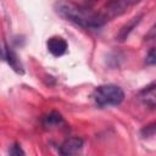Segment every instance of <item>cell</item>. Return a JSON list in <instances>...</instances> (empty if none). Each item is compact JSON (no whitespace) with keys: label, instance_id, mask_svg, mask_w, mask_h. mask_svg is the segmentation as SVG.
I'll return each instance as SVG.
<instances>
[{"label":"cell","instance_id":"obj_3","mask_svg":"<svg viewBox=\"0 0 156 156\" xmlns=\"http://www.w3.org/2000/svg\"><path fill=\"white\" fill-rule=\"evenodd\" d=\"M139 0H111L106 7V18H111V17H116V16H121L122 13H124L128 9H130L132 6H134Z\"/></svg>","mask_w":156,"mask_h":156},{"label":"cell","instance_id":"obj_2","mask_svg":"<svg viewBox=\"0 0 156 156\" xmlns=\"http://www.w3.org/2000/svg\"><path fill=\"white\" fill-rule=\"evenodd\" d=\"M93 100L99 107L118 106L124 100V91L115 84H102L94 89Z\"/></svg>","mask_w":156,"mask_h":156},{"label":"cell","instance_id":"obj_7","mask_svg":"<svg viewBox=\"0 0 156 156\" xmlns=\"http://www.w3.org/2000/svg\"><path fill=\"white\" fill-rule=\"evenodd\" d=\"M41 126L45 129L51 130V129H57V128H61V127L66 126V122H65V119H63V117L61 116L60 112L50 111V112H48L46 115L43 116Z\"/></svg>","mask_w":156,"mask_h":156},{"label":"cell","instance_id":"obj_6","mask_svg":"<svg viewBox=\"0 0 156 156\" xmlns=\"http://www.w3.org/2000/svg\"><path fill=\"white\" fill-rule=\"evenodd\" d=\"M83 139L82 138H78V136H72V138H68L66 139L61 145H60V149H58V152L63 156H69V155H73V154H77L78 151L82 150L83 147Z\"/></svg>","mask_w":156,"mask_h":156},{"label":"cell","instance_id":"obj_5","mask_svg":"<svg viewBox=\"0 0 156 156\" xmlns=\"http://www.w3.org/2000/svg\"><path fill=\"white\" fill-rule=\"evenodd\" d=\"M46 48L49 50V52L55 56V57H60L62 55H65L67 52V49H68V44L67 41L62 38V37H51L48 39L46 41Z\"/></svg>","mask_w":156,"mask_h":156},{"label":"cell","instance_id":"obj_13","mask_svg":"<svg viewBox=\"0 0 156 156\" xmlns=\"http://www.w3.org/2000/svg\"><path fill=\"white\" fill-rule=\"evenodd\" d=\"M88 2H94V1H96V0H87Z\"/></svg>","mask_w":156,"mask_h":156},{"label":"cell","instance_id":"obj_8","mask_svg":"<svg viewBox=\"0 0 156 156\" xmlns=\"http://www.w3.org/2000/svg\"><path fill=\"white\" fill-rule=\"evenodd\" d=\"M139 99L143 101L144 105H146L149 108L154 110L156 106V94H155V82H151L149 85L143 88L139 94Z\"/></svg>","mask_w":156,"mask_h":156},{"label":"cell","instance_id":"obj_10","mask_svg":"<svg viewBox=\"0 0 156 156\" xmlns=\"http://www.w3.org/2000/svg\"><path fill=\"white\" fill-rule=\"evenodd\" d=\"M140 134L143 138H151L155 134V123H150L145 127H143V129L140 130Z\"/></svg>","mask_w":156,"mask_h":156},{"label":"cell","instance_id":"obj_11","mask_svg":"<svg viewBox=\"0 0 156 156\" xmlns=\"http://www.w3.org/2000/svg\"><path fill=\"white\" fill-rule=\"evenodd\" d=\"M9 154L12 156H20V155H24V151L22 150L21 145L18 143H15L10 149H9Z\"/></svg>","mask_w":156,"mask_h":156},{"label":"cell","instance_id":"obj_1","mask_svg":"<svg viewBox=\"0 0 156 156\" xmlns=\"http://www.w3.org/2000/svg\"><path fill=\"white\" fill-rule=\"evenodd\" d=\"M55 11L56 13L69 21L79 27L87 29H98L101 28L108 20L106 18L105 13L93 11L91 9L76 4L69 0H58L55 2Z\"/></svg>","mask_w":156,"mask_h":156},{"label":"cell","instance_id":"obj_12","mask_svg":"<svg viewBox=\"0 0 156 156\" xmlns=\"http://www.w3.org/2000/svg\"><path fill=\"white\" fill-rule=\"evenodd\" d=\"M145 62L147 66H154L155 62H156V56H155V49L151 48L149 50V52L146 54V57H145Z\"/></svg>","mask_w":156,"mask_h":156},{"label":"cell","instance_id":"obj_9","mask_svg":"<svg viewBox=\"0 0 156 156\" xmlns=\"http://www.w3.org/2000/svg\"><path fill=\"white\" fill-rule=\"evenodd\" d=\"M141 18H143V15H138V16L133 17L128 23H126V24L119 29V32H118V34H117V40H118V41H124V40L129 37V34L133 32V29L140 23Z\"/></svg>","mask_w":156,"mask_h":156},{"label":"cell","instance_id":"obj_4","mask_svg":"<svg viewBox=\"0 0 156 156\" xmlns=\"http://www.w3.org/2000/svg\"><path fill=\"white\" fill-rule=\"evenodd\" d=\"M0 57L2 60H5L10 66L11 68L17 72V73H23V66H22V62L18 57V55L16 54V51L9 46L6 43L4 45L0 46Z\"/></svg>","mask_w":156,"mask_h":156}]
</instances>
